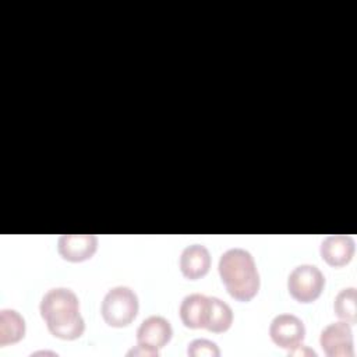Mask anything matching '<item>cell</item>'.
Masks as SVG:
<instances>
[{
    "instance_id": "cell-1",
    "label": "cell",
    "mask_w": 357,
    "mask_h": 357,
    "mask_svg": "<svg viewBox=\"0 0 357 357\" xmlns=\"http://www.w3.org/2000/svg\"><path fill=\"white\" fill-rule=\"evenodd\" d=\"M39 311L49 332L59 339L74 340L85 331V322L79 314V300L67 287L47 290L40 300Z\"/></svg>"
},
{
    "instance_id": "cell-2",
    "label": "cell",
    "mask_w": 357,
    "mask_h": 357,
    "mask_svg": "<svg viewBox=\"0 0 357 357\" xmlns=\"http://www.w3.org/2000/svg\"><path fill=\"white\" fill-rule=\"evenodd\" d=\"M219 275L227 293L238 301H250L259 290V273L252 255L244 248H230L219 259Z\"/></svg>"
},
{
    "instance_id": "cell-3",
    "label": "cell",
    "mask_w": 357,
    "mask_h": 357,
    "mask_svg": "<svg viewBox=\"0 0 357 357\" xmlns=\"http://www.w3.org/2000/svg\"><path fill=\"white\" fill-rule=\"evenodd\" d=\"M138 308L139 303L135 291L127 286H116L105 294L100 312L109 326L123 328L134 321Z\"/></svg>"
},
{
    "instance_id": "cell-4",
    "label": "cell",
    "mask_w": 357,
    "mask_h": 357,
    "mask_svg": "<svg viewBox=\"0 0 357 357\" xmlns=\"http://www.w3.org/2000/svg\"><path fill=\"white\" fill-rule=\"evenodd\" d=\"M325 287L324 273L314 265H298L287 278V290L298 303L315 301Z\"/></svg>"
},
{
    "instance_id": "cell-5",
    "label": "cell",
    "mask_w": 357,
    "mask_h": 357,
    "mask_svg": "<svg viewBox=\"0 0 357 357\" xmlns=\"http://www.w3.org/2000/svg\"><path fill=\"white\" fill-rule=\"evenodd\" d=\"M319 344L329 357H353V331L350 324L339 321L324 328L319 336Z\"/></svg>"
},
{
    "instance_id": "cell-6",
    "label": "cell",
    "mask_w": 357,
    "mask_h": 357,
    "mask_svg": "<svg viewBox=\"0 0 357 357\" xmlns=\"http://www.w3.org/2000/svg\"><path fill=\"white\" fill-rule=\"evenodd\" d=\"M269 335L275 344L291 350L304 340L305 326L303 321L293 314H279L271 322Z\"/></svg>"
},
{
    "instance_id": "cell-7",
    "label": "cell",
    "mask_w": 357,
    "mask_h": 357,
    "mask_svg": "<svg viewBox=\"0 0 357 357\" xmlns=\"http://www.w3.org/2000/svg\"><path fill=\"white\" fill-rule=\"evenodd\" d=\"M98 237L95 234H63L57 241V251L63 259L82 262L96 252Z\"/></svg>"
},
{
    "instance_id": "cell-8",
    "label": "cell",
    "mask_w": 357,
    "mask_h": 357,
    "mask_svg": "<svg viewBox=\"0 0 357 357\" xmlns=\"http://www.w3.org/2000/svg\"><path fill=\"white\" fill-rule=\"evenodd\" d=\"M172 336L173 329L170 322L160 315H151L145 318L137 331L138 344L148 346L155 350L163 349L170 342Z\"/></svg>"
},
{
    "instance_id": "cell-9",
    "label": "cell",
    "mask_w": 357,
    "mask_h": 357,
    "mask_svg": "<svg viewBox=\"0 0 357 357\" xmlns=\"http://www.w3.org/2000/svg\"><path fill=\"white\" fill-rule=\"evenodd\" d=\"M211 312V297L192 293L183 298L180 304V318L187 328H206Z\"/></svg>"
},
{
    "instance_id": "cell-10",
    "label": "cell",
    "mask_w": 357,
    "mask_h": 357,
    "mask_svg": "<svg viewBox=\"0 0 357 357\" xmlns=\"http://www.w3.org/2000/svg\"><path fill=\"white\" fill-rule=\"evenodd\" d=\"M354 240L347 234H332L324 238L319 247L322 259L331 266H343L354 255Z\"/></svg>"
},
{
    "instance_id": "cell-11",
    "label": "cell",
    "mask_w": 357,
    "mask_h": 357,
    "mask_svg": "<svg viewBox=\"0 0 357 357\" xmlns=\"http://www.w3.org/2000/svg\"><path fill=\"white\" fill-rule=\"evenodd\" d=\"M211 268V254L202 244L187 245L180 255V271L190 279L197 280L205 276Z\"/></svg>"
},
{
    "instance_id": "cell-12",
    "label": "cell",
    "mask_w": 357,
    "mask_h": 357,
    "mask_svg": "<svg viewBox=\"0 0 357 357\" xmlns=\"http://www.w3.org/2000/svg\"><path fill=\"white\" fill-rule=\"evenodd\" d=\"M25 335V321L20 312L11 308L0 311V346L20 342Z\"/></svg>"
},
{
    "instance_id": "cell-13",
    "label": "cell",
    "mask_w": 357,
    "mask_h": 357,
    "mask_svg": "<svg viewBox=\"0 0 357 357\" xmlns=\"http://www.w3.org/2000/svg\"><path fill=\"white\" fill-rule=\"evenodd\" d=\"M233 322V311L230 305L220 300L219 297H211V312H209V321L205 329L222 333L226 332Z\"/></svg>"
},
{
    "instance_id": "cell-14",
    "label": "cell",
    "mask_w": 357,
    "mask_h": 357,
    "mask_svg": "<svg viewBox=\"0 0 357 357\" xmlns=\"http://www.w3.org/2000/svg\"><path fill=\"white\" fill-rule=\"evenodd\" d=\"M335 314L350 325H354L357 321V290L356 287L342 289L335 297L333 303Z\"/></svg>"
},
{
    "instance_id": "cell-15",
    "label": "cell",
    "mask_w": 357,
    "mask_h": 357,
    "mask_svg": "<svg viewBox=\"0 0 357 357\" xmlns=\"http://www.w3.org/2000/svg\"><path fill=\"white\" fill-rule=\"evenodd\" d=\"M187 353L191 357H199V356L218 357V356H220V350L216 346V343H213L208 339H195V340H192L188 344Z\"/></svg>"
},
{
    "instance_id": "cell-16",
    "label": "cell",
    "mask_w": 357,
    "mask_h": 357,
    "mask_svg": "<svg viewBox=\"0 0 357 357\" xmlns=\"http://www.w3.org/2000/svg\"><path fill=\"white\" fill-rule=\"evenodd\" d=\"M159 351L152 349V347H148V346H142V344H138L137 347H132L127 356H156L158 357Z\"/></svg>"
},
{
    "instance_id": "cell-17",
    "label": "cell",
    "mask_w": 357,
    "mask_h": 357,
    "mask_svg": "<svg viewBox=\"0 0 357 357\" xmlns=\"http://www.w3.org/2000/svg\"><path fill=\"white\" fill-rule=\"evenodd\" d=\"M300 354L301 356H314V357H317V353L314 350L305 347V346H297V347L289 350V356H300Z\"/></svg>"
}]
</instances>
